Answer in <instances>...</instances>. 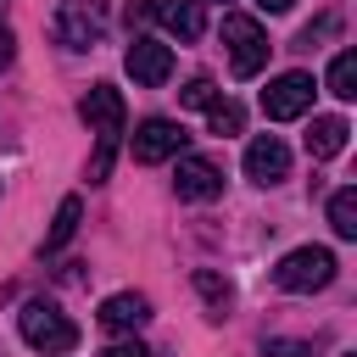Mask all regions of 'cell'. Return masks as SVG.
<instances>
[{
    "mask_svg": "<svg viewBox=\"0 0 357 357\" xmlns=\"http://www.w3.org/2000/svg\"><path fill=\"white\" fill-rule=\"evenodd\" d=\"M17 329H22V340H28L33 351H45V357H61V351L78 346V324H73L56 301H22Z\"/></svg>",
    "mask_w": 357,
    "mask_h": 357,
    "instance_id": "obj_1",
    "label": "cell"
},
{
    "mask_svg": "<svg viewBox=\"0 0 357 357\" xmlns=\"http://www.w3.org/2000/svg\"><path fill=\"white\" fill-rule=\"evenodd\" d=\"M335 251L329 245H296V251H284L279 257V268H273V284L279 290H290V296H307V290H324V284H335Z\"/></svg>",
    "mask_w": 357,
    "mask_h": 357,
    "instance_id": "obj_2",
    "label": "cell"
},
{
    "mask_svg": "<svg viewBox=\"0 0 357 357\" xmlns=\"http://www.w3.org/2000/svg\"><path fill=\"white\" fill-rule=\"evenodd\" d=\"M223 45H229V67H234V78H257L262 67H268V33H262V22L257 17H245V11H229L223 17Z\"/></svg>",
    "mask_w": 357,
    "mask_h": 357,
    "instance_id": "obj_3",
    "label": "cell"
},
{
    "mask_svg": "<svg viewBox=\"0 0 357 357\" xmlns=\"http://www.w3.org/2000/svg\"><path fill=\"white\" fill-rule=\"evenodd\" d=\"M50 33H56V45H67V50H95L100 33H106V0H61Z\"/></svg>",
    "mask_w": 357,
    "mask_h": 357,
    "instance_id": "obj_4",
    "label": "cell"
},
{
    "mask_svg": "<svg viewBox=\"0 0 357 357\" xmlns=\"http://www.w3.org/2000/svg\"><path fill=\"white\" fill-rule=\"evenodd\" d=\"M312 78L307 73H279L268 89H262V117L268 123H290V117H301L307 106H312Z\"/></svg>",
    "mask_w": 357,
    "mask_h": 357,
    "instance_id": "obj_5",
    "label": "cell"
},
{
    "mask_svg": "<svg viewBox=\"0 0 357 357\" xmlns=\"http://www.w3.org/2000/svg\"><path fill=\"white\" fill-rule=\"evenodd\" d=\"M123 67H128V78L134 84H145V89H156V84H167L173 78V45H162V39H134L128 50H123Z\"/></svg>",
    "mask_w": 357,
    "mask_h": 357,
    "instance_id": "obj_6",
    "label": "cell"
},
{
    "mask_svg": "<svg viewBox=\"0 0 357 357\" xmlns=\"http://www.w3.org/2000/svg\"><path fill=\"white\" fill-rule=\"evenodd\" d=\"M78 112H84L89 134H95L100 145H112V151H117V134H123V117H128V112H123V95H117L112 84H95V89L84 95V106H78Z\"/></svg>",
    "mask_w": 357,
    "mask_h": 357,
    "instance_id": "obj_7",
    "label": "cell"
},
{
    "mask_svg": "<svg viewBox=\"0 0 357 357\" xmlns=\"http://www.w3.org/2000/svg\"><path fill=\"white\" fill-rule=\"evenodd\" d=\"M184 128L173 123V117H145L139 128H134V162H167V156H184Z\"/></svg>",
    "mask_w": 357,
    "mask_h": 357,
    "instance_id": "obj_8",
    "label": "cell"
},
{
    "mask_svg": "<svg viewBox=\"0 0 357 357\" xmlns=\"http://www.w3.org/2000/svg\"><path fill=\"white\" fill-rule=\"evenodd\" d=\"M173 190H178V201H212V195H223V167L212 156H178Z\"/></svg>",
    "mask_w": 357,
    "mask_h": 357,
    "instance_id": "obj_9",
    "label": "cell"
},
{
    "mask_svg": "<svg viewBox=\"0 0 357 357\" xmlns=\"http://www.w3.org/2000/svg\"><path fill=\"white\" fill-rule=\"evenodd\" d=\"M284 173H290L284 139H279V134H257V139L245 145V178H251V184H279Z\"/></svg>",
    "mask_w": 357,
    "mask_h": 357,
    "instance_id": "obj_10",
    "label": "cell"
},
{
    "mask_svg": "<svg viewBox=\"0 0 357 357\" xmlns=\"http://www.w3.org/2000/svg\"><path fill=\"white\" fill-rule=\"evenodd\" d=\"M145 318H151V301H145L139 290H117V296L100 301V329H112V335H128V329H139Z\"/></svg>",
    "mask_w": 357,
    "mask_h": 357,
    "instance_id": "obj_11",
    "label": "cell"
},
{
    "mask_svg": "<svg viewBox=\"0 0 357 357\" xmlns=\"http://www.w3.org/2000/svg\"><path fill=\"white\" fill-rule=\"evenodd\" d=\"M151 17H156L173 39H201V28H206L201 0H151Z\"/></svg>",
    "mask_w": 357,
    "mask_h": 357,
    "instance_id": "obj_12",
    "label": "cell"
},
{
    "mask_svg": "<svg viewBox=\"0 0 357 357\" xmlns=\"http://www.w3.org/2000/svg\"><path fill=\"white\" fill-rule=\"evenodd\" d=\"M346 117H312V128H307V156L312 162H329V156H340L346 151Z\"/></svg>",
    "mask_w": 357,
    "mask_h": 357,
    "instance_id": "obj_13",
    "label": "cell"
},
{
    "mask_svg": "<svg viewBox=\"0 0 357 357\" xmlns=\"http://www.w3.org/2000/svg\"><path fill=\"white\" fill-rule=\"evenodd\" d=\"M78 218H84V201L78 195H61L56 218H50V234H45V251H61L73 234H78Z\"/></svg>",
    "mask_w": 357,
    "mask_h": 357,
    "instance_id": "obj_14",
    "label": "cell"
},
{
    "mask_svg": "<svg viewBox=\"0 0 357 357\" xmlns=\"http://www.w3.org/2000/svg\"><path fill=\"white\" fill-rule=\"evenodd\" d=\"M329 229H335L340 240H357V190H351V184L329 195Z\"/></svg>",
    "mask_w": 357,
    "mask_h": 357,
    "instance_id": "obj_15",
    "label": "cell"
},
{
    "mask_svg": "<svg viewBox=\"0 0 357 357\" xmlns=\"http://www.w3.org/2000/svg\"><path fill=\"white\" fill-rule=\"evenodd\" d=\"M195 290H201V301L212 307V318H223V307L234 301L229 279H223V273H212V268H195Z\"/></svg>",
    "mask_w": 357,
    "mask_h": 357,
    "instance_id": "obj_16",
    "label": "cell"
},
{
    "mask_svg": "<svg viewBox=\"0 0 357 357\" xmlns=\"http://www.w3.org/2000/svg\"><path fill=\"white\" fill-rule=\"evenodd\" d=\"M329 95H340V100L357 95V50H340L329 61Z\"/></svg>",
    "mask_w": 357,
    "mask_h": 357,
    "instance_id": "obj_17",
    "label": "cell"
},
{
    "mask_svg": "<svg viewBox=\"0 0 357 357\" xmlns=\"http://www.w3.org/2000/svg\"><path fill=\"white\" fill-rule=\"evenodd\" d=\"M206 128H212V134H240V128H245V112H240L234 100H212V106H206Z\"/></svg>",
    "mask_w": 357,
    "mask_h": 357,
    "instance_id": "obj_18",
    "label": "cell"
},
{
    "mask_svg": "<svg viewBox=\"0 0 357 357\" xmlns=\"http://www.w3.org/2000/svg\"><path fill=\"white\" fill-rule=\"evenodd\" d=\"M178 100H184V106H201V112H206V106L218 100V84H212V78H190V84L178 89Z\"/></svg>",
    "mask_w": 357,
    "mask_h": 357,
    "instance_id": "obj_19",
    "label": "cell"
},
{
    "mask_svg": "<svg viewBox=\"0 0 357 357\" xmlns=\"http://www.w3.org/2000/svg\"><path fill=\"white\" fill-rule=\"evenodd\" d=\"M262 357H307V346H301V340H268Z\"/></svg>",
    "mask_w": 357,
    "mask_h": 357,
    "instance_id": "obj_20",
    "label": "cell"
},
{
    "mask_svg": "<svg viewBox=\"0 0 357 357\" xmlns=\"http://www.w3.org/2000/svg\"><path fill=\"white\" fill-rule=\"evenodd\" d=\"M100 357H151V351H145L139 340H117V346H106Z\"/></svg>",
    "mask_w": 357,
    "mask_h": 357,
    "instance_id": "obj_21",
    "label": "cell"
},
{
    "mask_svg": "<svg viewBox=\"0 0 357 357\" xmlns=\"http://www.w3.org/2000/svg\"><path fill=\"white\" fill-rule=\"evenodd\" d=\"M139 22H151V0H139V6H128V28H139Z\"/></svg>",
    "mask_w": 357,
    "mask_h": 357,
    "instance_id": "obj_22",
    "label": "cell"
},
{
    "mask_svg": "<svg viewBox=\"0 0 357 357\" xmlns=\"http://www.w3.org/2000/svg\"><path fill=\"white\" fill-rule=\"evenodd\" d=\"M11 45H17V39H11V33H6V28H0V67H6V61H11Z\"/></svg>",
    "mask_w": 357,
    "mask_h": 357,
    "instance_id": "obj_23",
    "label": "cell"
},
{
    "mask_svg": "<svg viewBox=\"0 0 357 357\" xmlns=\"http://www.w3.org/2000/svg\"><path fill=\"white\" fill-rule=\"evenodd\" d=\"M257 6H262V11H273V17H279V11H290V6H296V0H257Z\"/></svg>",
    "mask_w": 357,
    "mask_h": 357,
    "instance_id": "obj_24",
    "label": "cell"
},
{
    "mask_svg": "<svg viewBox=\"0 0 357 357\" xmlns=\"http://www.w3.org/2000/svg\"><path fill=\"white\" fill-rule=\"evenodd\" d=\"M340 357H351V351H340Z\"/></svg>",
    "mask_w": 357,
    "mask_h": 357,
    "instance_id": "obj_25",
    "label": "cell"
},
{
    "mask_svg": "<svg viewBox=\"0 0 357 357\" xmlns=\"http://www.w3.org/2000/svg\"><path fill=\"white\" fill-rule=\"evenodd\" d=\"M0 11H6V0H0Z\"/></svg>",
    "mask_w": 357,
    "mask_h": 357,
    "instance_id": "obj_26",
    "label": "cell"
}]
</instances>
